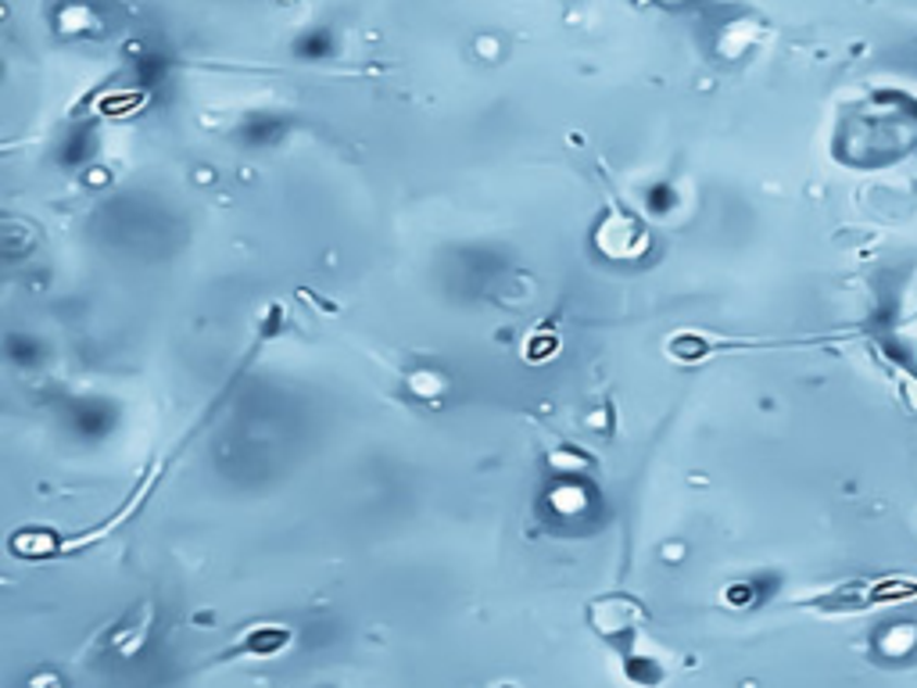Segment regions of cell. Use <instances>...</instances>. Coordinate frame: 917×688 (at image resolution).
<instances>
[{"label":"cell","instance_id":"6da1fadb","mask_svg":"<svg viewBox=\"0 0 917 688\" xmlns=\"http://www.w3.org/2000/svg\"><path fill=\"white\" fill-rule=\"evenodd\" d=\"M290 642V631L284 628H259V635H248L244 642L234 649V653H259V656H273Z\"/></svg>","mask_w":917,"mask_h":688}]
</instances>
